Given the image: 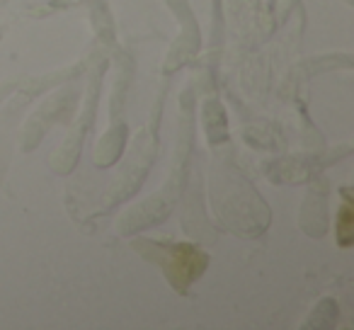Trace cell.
<instances>
[{
    "label": "cell",
    "mask_w": 354,
    "mask_h": 330,
    "mask_svg": "<svg viewBox=\"0 0 354 330\" xmlns=\"http://www.w3.org/2000/svg\"><path fill=\"white\" fill-rule=\"evenodd\" d=\"M337 236H339V243H342V246H349V243H352V207H349V202L344 204L342 212H339Z\"/></svg>",
    "instance_id": "7a4b0ae2"
},
{
    "label": "cell",
    "mask_w": 354,
    "mask_h": 330,
    "mask_svg": "<svg viewBox=\"0 0 354 330\" xmlns=\"http://www.w3.org/2000/svg\"><path fill=\"white\" fill-rule=\"evenodd\" d=\"M160 257L167 277L177 289H185L207 267V255L194 246H187V243H183V246H160Z\"/></svg>",
    "instance_id": "6da1fadb"
}]
</instances>
